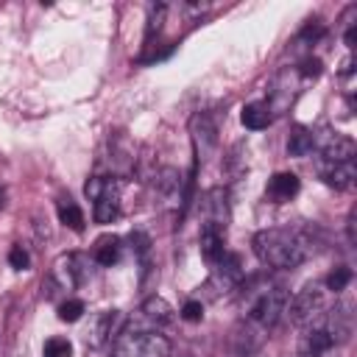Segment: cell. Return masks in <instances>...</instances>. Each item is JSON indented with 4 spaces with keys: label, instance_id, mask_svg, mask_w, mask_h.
<instances>
[{
    "label": "cell",
    "instance_id": "1",
    "mask_svg": "<svg viewBox=\"0 0 357 357\" xmlns=\"http://www.w3.org/2000/svg\"><path fill=\"white\" fill-rule=\"evenodd\" d=\"M251 248L262 265L276 271H290V268H298L312 254V240L301 229L273 226V229L257 231L251 240Z\"/></svg>",
    "mask_w": 357,
    "mask_h": 357
},
{
    "label": "cell",
    "instance_id": "2",
    "mask_svg": "<svg viewBox=\"0 0 357 357\" xmlns=\"http://www.w3.org/2000/svg\"><path fill=\"white\" fill-rule=\"evenodd\" d=\"M287 304H290V290L284 284H265L254 293V298L248 304L245 324H251L268 335L282 321V315L287 312Z\"/></svg>",
    "mask_w": 357,
    "mask_h": 357
},
{
    "label": "cell",
    "instance_id": "3",
    "mask_svg": "<svg viewBox=\"0 0 357 357\" xmlns=\"http://www.w3.org/2000/svg\"><path fill=\"white\" fill-rule=\"evenodd\" d=\"M114 357H170V340L156 329L123 326L114 337Z\"/></svg>",
    "mask_w": 357,
    "mask_h": 357
},
{
    "label": "cell",
    "instance_id": "4",
    "mask_svg": "<svg viewBox=\"0 0 357 357\" xmlns=\"http://www.w3.org/2000/svg\"><path fill=\"white\" fill-rule=\"evenodd\" d=\"M84 195L92 201L95 223H112L120 215V181L106 176H92L84 184Z\"/></svg>",
    "mask_w": 357,
    "mask_h": 357
},
{
    "label": "cell",
    "instance_id": "5",
    "mask_svg": "<svg viewBox=\"0 0 357 357\" xmlns=\"http://www.w3.org/2000/svg\"><path fill=\"white\" fill-rule=\"evenodd\" d=\"M324 312H326V287H324L321 282H310V284H304V287L290 298L284 315H290V321L304 329V326L321 321Z\"/></svg>",
    "mask_w": 357,
    "mask_h": 357
},
{
    "label": "cell",
    "instance_id": "6",
    "mask_svg": "<svg viewBox=\"0 0 357 357\" xmlns=\"http://www.w3.org/2000/svg\"><path fill=\"white\" fill-rule=\"evenodd\" d=\"M243 282V265L237 254H223V259L218 265H212V276L204 282V296L206 298H220L223 293L234 290Z\"/></svg>",
    "mask_w": 357,
    "mask_h": 357
},
{
    "label": "cell",
    "instance_id": "7",
    "mask_svg": "<svg viewBox=\"0 0 357 357\" xmlns=\"http://www.w3.org/2000/svg\"><path fill=\"white\" fill-rule=\"evenodd\" d=\"M190 134H192L195 165H198L206 156H212L215 148H218V120H215V114L212 112H195L190 117Z\"/></svg>",
    "mask_w": 357,
    "mask_h": 357
},
{
    "label": "cell",
    "instance_id": "8",
    "mask_svg": "<svg viewBox=\"0 0 357 357\" xmlns=\"http://www.w3.org/2000/svg\"><path fill=\"white\" fill-rule=\"evenodd\" d=\"M312 148H318L321 159L324 162H351L354 159V139L340 134V131H332V128H324V131H312Z\"/></svg>",
    "mask_w": 357,
    "mask_h": 357
},
{
    "label": "cell",
    "instance_id": "9",
    "mask_svg": "<svg viewBox=\"0 0 357 357\" xmlns=\"http://www.w3.org/2000/svg\"><path fill=\"white\" fill-rule=\"evenodd\" d=\"M86 276V259L81 254H61L50 268V282L59 290H75Z\"/></svg>",
    "mask_w": 357,
    "mask_h": 357
},
{
    "label": "cell",
    "instance_id": "10",
    "mask_svg": "<svg viewBox=\"0 0 357 357\" xmlns=\"http://www.w3.org/2000/svg\"><path fill=\"white\" fill-rule=\"evenodd\" d=\"M173 307L162 298V296H148L142 301V307L137 310V318H131L128 324L123 326H131V329H156V326H165L173 321Z\"/></svg>",
    "mask_w": 357,
    "mask_h": 357
},
{
    "label": "cell",
    "instance_id": "11",
    "mask_svg": "<svg viewBox=\"0 0 357 357\" xmlns=\"http://www.w3.org/2000/svg\"><path fill=\"white\" fill-rule=\"evenodd\" d=\"M201 209H204L201 226H215V229L226 231V226H229V192L223 187L206 190L201 198Z\"/></svg>",
    "mask_w": 357,
    "mask_h": 357
},
{
    "label": "cell",
    "instance_id": "12",
    "mask_svg": "<svg viewBox=\"0 0 357 357\" xmlns=\"http://www.w3.org/2000/svg\"><path fill=\"white\" fill-rule=\"evenodd\" d=\"M120 329H123V315H120V310H106V312H100V315L92 321L89 332H86V343H89L92 349H100V346H106L109 340H114V337L120 335Z\"/></svg>",
    "mask_w": 357,
    "mask_h": 357
},
{
    "label": "cell",
    "instance_id": "13",
    "mask_svg": "<svg viewBox=\"0 0 357 357\" xmlns=\"http://www.w3.org/2000/svg\"><path fill=\"white\" fill-rule=\"evenodd\" d=\"M318 176L326 187H335V190H351L354 181H357V167H354V159L351 162H318Z\"/></svg>",
    "mask_w": 357,
    "mask_h": 357
},
{
    "label": "cell",
    "instance_id": "14",
    "mask_svg": "<svg viewBox=\"0 0 357 357\" xmlns=\"http://www.w3.org/2000/svg\"><path fill=\"white\" fill-rule=\"evenodd\" d=\"M298 190H301L298 176L290 173V170H282V173L271 176V181H268V187H265V198H268L271 204H287L290 198L298 195Z\"/></svg>",
    "mask_w": 357,
    "mask_h": 357
},
{
    "label": "cell",
    "instance_id": "15",
    "mask_svg": "<svg viewBox=\"0 0 357 357\" xmlns=\"http://www.w3.org/2000/svg\"><path fill=\"white\" fill-rule=\"evenodd\" d=\"M223 240H226V231H220L215 226H201V231H198V251H201L206 265H218L223 259V254H226Z\"/></svg>",
    "mask_w": 357,
    "mask_h": 357
},
{
    "label": "cell",
    "instance_id": "16",
    "mask_svg": "<svg viewBox=\"0 0 357 357\" xmlns=\"http://www.w3.org/2000/svg\"><path fill=\"white\" fill-rule=\"evenodd\" d=\"M240 120H243L245 128H251V131H262V128L271 126L273 114H271V109H268L265 100H254V103H245V106H243Z\"/></svg>",
    "mask_w": 357,
    "mask_h": 357
},
{
    "label": "cell",
    "instance_id": "17",
    "mask_svg": "<svg viewBox=\"0 0 357 357\" xmlns=\"http://www.w3.org/2000/svg\"><path fill=\"white\" fill-rule=\"evenodd\" d=\"M92 259H95L98 265H103V268H112V265L120 259V237H114V234L98 237V243H95V248H92Z\"/></svg>",
    "mask_w": 357,
    "mask_h": 357
},
{
    "label": "cell",
    "instance_id": "18",
    "mask_svg": "<svg viewBox=\"0 0 357 357\" xmlns=\"http://www.w3.org/2000/svg\"><path fill=\"white\" fill-rule=\"evenodd\" d=\"M56 209H59V220H61L67 229H73V231H84V212H81V206H78L70 195H67V198H59Z\"/></svg>",
    "mask_w": 357,
    "mask_h": 357
},
{
    "label": "cell",
    "instance_id": "19",
    "mask_svg": "<svg viewBox=\"0 0 357 357\" xmlns=\"http://www.w3.org/2000/svg\"><path fill=\"white\" fill-rule=\"evenodd\" d=\"M312 151V128L307 126H293L287 137V153L290 156H307Z\"/></svg>",
    "mask_w": 357,
    "mask_h": 357
},
{
    "label": "cell",
    "instance_id": "20",
    "mask_svg": "<svg viewBox=\"0 0 357 357\" xmlns=\"http://www.w3.org/2000/svg\"><path fill=\"white\" fill-rule=\"evenodd\" d=\"M165 14H167V6H151L148 8V25H145V47L151 45V39H153V33H159L162 31V22H165Z\"/></svg>",
    "mask_w": 357,
    "mask_h": 357
},
{
    "label": "cell",
    "instance_id": "21",
    "mask_svg": "<svg viewBox=\"0 0 357 357\" xmlns=\"http://www.w3.org/2000/svg\"><path fill=\"white\" fill-rule=\"evenodd\" d=\"M349 282H351V268L340 265V268H335V271L324 279V287H326V290H332V293H340V290H346V287H349Z\"/></svg>",
    "mask_w": 357,
    "mask_h": 357
},
{
    "label": "cell",
    "instance_id": "22",
    "mask_svg": "<svg viewBox=\"0 0 357 357\" xmlns=\"http://www.w3.org/2000/svg\"><path fill=\"white\" fill-rule=\"evenodd\" d=\"M42 357H73V343L67 337H47L42 346Z\"/></svg>",
    "mask_w": 357,
    "mask_h": 357
},
{
    "label": "cell",
    "instance_id": "23",
    "mask_svg": "<svg viewBox=\"0 0 357 357\" xmlns=\"http://www.w3.org/2000/svg\"><path fill=\"white\" fill-rule=\"evenodd\" d=\"M81 315H84V301L81 298H67V301L59 304V318L64 324H75Z\"/></svg>",
    "mask_w": 357,
    "mask_h": 357
},
{
    "label": "cell",
    "instance_id": "24",
    "mask_svg": "<svg viewBox=\"0 0 357 357\" xmlns=\"http://www.w3.org/2000/svg\"><path fill=\"white\" fill-rule=\"evenodd\" d=\"M128 243H131V251L139 257V262H142V259H148V251H151V237H148L145 231H139V229H137V231H131V234H128Z\"/></svg>",
    "mask_w": 357,
    "mask_h": 357
},
{
    "label": "cell",
    "instance_id": "25",
    "mask_svg": "<svg viewBox=\"0 0 357 357\" xmlns=\"http://www.w3.org/2000/svg\"><path fill=\"white\" fill-rule=\"evenodd\" d=\"M321 59L318 56H307L298 67H296V75H301V78H318L321 75Z\"/></svg>",
    "mask_w": 357,
    "mask_h": 357
},
{
    "label": "cell",
    "instance_id": "26",
    "mask_svg": "<svg viewBox=\"0 0 357 357\" xmlns=\"http://www.w3.org/2000/svg\"><path fill=\"white\" fill-rule=\"evenodd\" d=\"M181 318L190 321V324H198V321L204 318V304H201V298H190V301H184V307H181Z\"/></svg>",
    "mask_w": 357,
    "mask_h": 357
},
{
    "label": "cell",
    "instance_id": "27",
    "mask_svg": "<svg viewBox=\"0 0 357 357\" xmlns=\"http://www.w3.org/2000/svg\"><path fill=\"white\" fill-rule=\"evenodd\" d=\"M8 262H11V268H17V271H28V268H31V257H28V251H25L22 245H11Z\"/></svg>",
    "mask_w": 357,
    "mask_h": 357
},
{
    "label": "cell",
    "instance_id": "28",
    "mask_svg": "<svg viewBox=\"0 0 357 357\" xmlns=\"http://www.w3.org/2000/svg\"><path fill=\"white\" fill-rule=\"evenodd\" d=\"M0 206H3V190H0Z\"/></svg>",
    "mask_w": 357,
    "mask_h": 357
}]
</instances>
